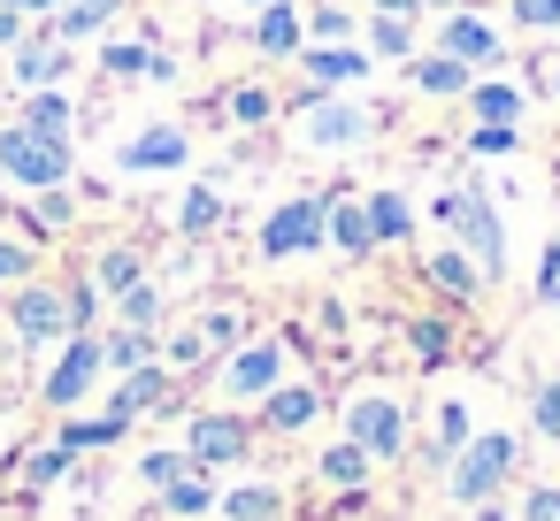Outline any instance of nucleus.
Masks as SVG:
<instances>
[{
    "label": "nucleus",
    "instance_id": "obj_1",
    "mask_svg": "<svg viewBox=\"0 0 560 521\" xmlns=\"http://www.w3.org/2000/svg\"><path fill=\"white\" fill-rule=\"evenodd\" d=\"M438 215H445V230H453V246L483 269V284H499V269H506V223H499V208H491V192L468 177V185H453L445 200H438Z\"/></svg>",
    "mask_w": 560,
    "mask_h": 521
},
{
    "label": "nucleus",
    "instance_id": "obj_2",
    "mask_svg": "<svg viewBox=\"0 0 560 521\" xmlns=\"http://www.w3.org/2000/svg\"><path fill=\"white\" fill-rule=\"evenodd\" d=\"M514 460H522V445H514L506 429H483V437H468V445L453 452V506H491V498L506 490Z\"/></svg>",
    "mask_w": 560,
    "mask_h": 521
},
{
    "label": "nucleus",
    "instance_id": "obj_3",
    "mask_svg": "<svg viewBox=\"0 0 560 521\" xmlns=\"http://www.w3.org/2000/svg\"><path fill=\"white\" fill-rule=\"evenodd\" d=\"M0 169H9L16 185H32V192H55L62 177H70V139H39V131H0Z\"/></svg>",
    "mask_w": 560,
    "mask_h": 521
},
{
    "label": "nucleus",
    "instance_id": "obj_4",
    "mask_svg": "<svg viewBox=\"0 0 560 521\" xmlns=\"http://www.w3.org/2000/svg\"><path fill=\"white\" fill-rule=\"evenodd\" d=\"M315 246H330V200H284L261 223V253L269 261H292V253H315Z\"/></svg>",
    "mask_w": 560,
    "mask_h": 521
},
{
    "label": "nucleus",
    "instance_id": "obj_5",
    "mask_svg": "<svg viewBox=\"0 0 560 521\" xmlns=\"http://www.w3.org/2000/svg\"><path fill=\"white\" fill-rule=\"evenodd\" d=\"M346 437H353L369 460H399V452H407V406L384 399V391H369V399L346 406Z\"/></svg>",
    "mask_w": 560,
    "mask_h": 521
},
{
    "label": "nucleus",
    "instance_id": "obj_6",
    "mask_svg": "<svg viewBox=\"0 0 560 521\" xmlns=\"http://www.w3.org/2000/svg\"><path fill=\"white\" fill-rule=\"evenodd\" d=\"M246 445H254V429L238 414H192V429H185L192 467H231V460H246Z\"/></svg>",
    "mask_w": 560,
    "mask_h": 521
},
{
    "label": "nucleus",
    "instance_id": "obj_7",
    "mask_svg": "<svg viewBox=\"0 0 560 521\" xmlns=\"http://www.w3.org/2000/svg\"><path fill=\"white\" fill-rule=\"evenodd\" d=\"M438 55H453V62H468V70H499V62H506L499 32H491L483 16H468V9H453V16L438 24Z\"/></svg>",
    "mask_w": 560,
    "mask_h": 521
},
{
    "label": "nucleus",
    "instance_id": "obj_8",
    "mask_svg": "<svg viewBox=\"0 0 560 521\" xmlns=\"http://www.w3.org/2000/svg\"><path fill=\"white\" fill-rule=\"evenodd\" d=\"M101 338H85V330H70V345H62V360H55V376H47V399L55 406H78L93 383H101Z\"/></svg>",
    "mask_w": 560,
    "mask_h": 521
},
{
    "label": "nucleus",
    "instance_id": "obj_9",
    "mask_svg": "<svg viewBox=\"0 0 560 521\" xmlns=\"http://www.w3.org/2000/svg\"><path fill=\"white\" fill-rule=\"evenodd\" d=\"M277 383H284V345H277V338L231 353V368H223V391H231V399H269Z\"/></svg>",
    "mask_w": 560,
    "mask_h": 521
},
{
    "label": "nucleus",
    "instance_id": "obj_10",
    "mask_svg": "<svg viewBox=\"0 0 560 521\" xmlns=\"http://www.w3.org/2000/svg\"><path fill=\"white\" fill-rule=\"evenodd\" d=\"M185 154H192V139H185L177 123H154V131H139V139L116 154V169H131V177H162V169H185Z\"/></svg>",
    "mask_w": 560,
    "mask_h": 521
},
{
    "label": "nucleus",
    "instance_id": "obj_11",
    "mask_svg": "<svg viewBox=\"0 0 560 521\" xmlns=\"http://www.w3.org/2000/svg\"><path fill=\"white\" fill-rule=\"evenodd\" d=\"M16 330L32 338V345H55V338H70L78 322H70V292H55V284H32V292H16Z\"/></svg>",
    "mask_w": 560,
    "mask_h": 521
},
{
    "label": "nucleus",
    "instance_id": "obj_12",
    "mask_svg": "<svg viewBox=\"0 0 560 521\" xmlns=\"http://www.w3.org/2000/svg\"><path fill=\"white\" fill-rule=\"evenodd\" d=\"M369 139V116L346 100H307V146H353Z\"/></svg>",
    "mask_w": 560,
    "mask_h": 521
},
{
    "label": "nucleus",
    "instance_id": "obj_13",
    "mask_svg": "<svg viewBox=\"0 0 560 521\" xmlns=\"http://www.w3.org/2000/svg\"><path fill=\"white\" fill-rule=\"evenodd\" d=\"M162 399H170V368L147 360V368H131V376L116 383V406H108V414H116V422H139V414H154Z\"/></svg>",
    "mask_w": 560,
    "mask_h": 521
},
{
    "label": "nucleus",
    "instance_id": "obj_14",
    "mask_svg": "<svg viewBox=\"0 0 560 521\" xmlns=\"http://www.w3.org/2000/svg\"><path fill=\"white\" fill-rule=\"evenodd\" d=\"M254 47H261V55H277V62H284V55H300V47H307V16L292 9V0H269L261 24H254Z\"/></svg>",
    "mask_w": 560,
    "mask_h": 521
},
{
    "label": "nucleus",
    "instance_id": "obj_15",
    "mask_svg": "<svg viewBox=\"0 0 560 521\" xmlns=\"http://www.w3.org/2000/svg\"><path fill=\"white\" fill-rule=\"evenodd\" d=\"M369 62L376 55H361V47H300V70L315 85H353V78H369Z\"/></svg>",
    "mask_w": 560,
    "mask_h": 521
},
{
    "label": "nucleus",
    "instance_id": "obj_16",
    "mask_svg": "<svg viewBox=\"0 0 560 521\" xmlns=\"http://www.w3.org/2000/svg\"><path fill=\"white\" fill-rule=\"evenodd\" d=\"M330 246L338 253H376V230H369V200L361 192H346V200H330Z\"/></svg>",
    "mask_w": 560,
    "mask_h": 521
},
{
    "label": "nucleus",
    "instance_id": "obj_17",
    "mask_svg": "<svg viewBox=\"0 0 560 521\" xmlns=\"http://www.w3.org/2000/svg\"><path fill=\"white\" fill-rule=\"evenodd\" d=\"M16 78H24L32 93H39V85H62V78H70V47H62L55 32L32 39V47H16Z\"/></svg>",
    "mask_w": 560,
    "mask_h": 521
},
{
    "label": "nucleus",
    "instance_id": "obj_18",
    "mask_svg": "<svg viewBox=\"0 0 560 521\" xmlns=\"http://www.w3.org/2000/svg\"><path fill=\"white\" fill-rule=\"evenodd\" d=\"M315 414H323V391H315V383H277V391H269V406H261V422H269V429H307Z\"/></svg>",
    "mask_w": 560,
    "mask_h": 521
},
{
    "label": "nucleus",
    "instance_id": "obj_19",
    "mask_svg": "<svg viewBox=\"0 0 560 521\" xmlns=\"http://www.w3.org/2000/svg\"><path fill=\"white\" fill-rule=\"evenodd\" d=\"M468 85H476V70L453 62V55H422L415 62V93H430V100H460Z\"/></svg>",
    "mask_w": 560,
    "mask_h": 521
},
{
    "label": "nucleus",
    "instance_id": "obj_20",
    "mask_svg": "<svg viewBox=\"0 0 560 521\" xmlns=\"http://www.w3.org/2000/svg\"><path fill=\"white\" fill-rule=\"evenodd\" d=\"M460 100H468V116H476V123H522V108H529V100H522V85H499V78H491V85H468Z\"/></svg>",
    "mask_w": 560,
    "mask_h": 521
},
{
    "label": "nucleus",
    "instance_id": "obj_21",
    "mask_svg": "<svg viewBox=\"0 0 560 521\" xmlns=\"http://www.w3.org/2000/svg\"><path fill=\"white\" fill-rule=\"evenodd\" d=\"M430 284L453 292V299H476V292H483V269H476L460 246H438V253H430Z\"/></svg>",
    "mask_w": 560,
    "mask_h": 521
},
{
    "label": "nucleus",
    "instance_id": "obj_22",
    "mask_svg": "<svg viewBox=\"0 0 560 521\" xmlns=\"http://www.w3.org/2000/svg\"><path fill=\"white\" fill-rule=\"evenodd\" d=\"M315 475H323L330 490H361V483H369V452H361L353 437H338V445L315 460Z\"/></svg>",
    "mask_w": 560,
    "mask_h": 521
},
{
    "label": "nucleus",
    "instance_id": "obj_23",
    "mask_svg": "<svg viewBox=\"0 0 560 521\" xmlns=\"http://www.w3.org/2000/svg\"><path fill=\"white\" fill-rule=\"evenodd\" d=\"M24 131H39V139H70V100H62V85H39V93L24 100Z\"/></svg>",
    "mask_w": 560,
    "mask_h": 521
},
{
    "label": "nucleus",
    "instance_id": "obj_24",
    "mask_svg": "<svg viewBox=\"0 0 560 521\" xmlns=\"http://www.w3.org/2000/svg\"><path fill=\"white\" fill-rule=\"evenodd\" d=\"M361 200H369V230H376V246L415 238V215H407V200H399V192H361Z\"/></svg>",
    "mask_w": 560,
    "mask_h": 521
},
{
    "label": "nucleus",
    "instance_id": "obj_25",
    "mask_svg": "<svg viewBox=\"0 0 560 521\" xmlns=\"http://www.w3.org/2000/svg\"><path fill=\"white\" fill-rule=\"evenodd\" d=\"M124 9V0H70V9H55V39L70 47V39H85V32H101L108 16Z\"/></svg>",
    "mask_w": 560,
    "mask_h": 521
},
{
    "label": "nucleus",
    "instance_id": "obj_26",
    "mask_svg": "<svg viewBox=\"0 0 560 521\" xmlns=\"http://www.w3.org/2000/svg\"><path fill=\"white\" fill-rule=\"evenodd\" d=\"M369 55L415 62V16H376V24H369Z\"/></svg>",
    "mask_w": 560,
    "mask_h": 521
},
{
    "label": "nucleus",
    "instance_id": "obj_27",
    "mask_svg": "<svg viewBox=\"0 0 560 521\" xmlns=\"http://www.w3.org/2000/svg\"><path fill=\"white\" fill-rule=\"evenodd\" d=\"M101 360H108L116 376L147 368V360H154V330H116V338H101Z\"/></svg>",
    "mask_w": 560,
    "mask_h": 521
},
{
    "label": "nucleus",
    "instance_id": "obj_28",
    "mask_svg": "<svg viewBox=\"0 0 560 521\" xmlns=\"http://www.w3.org/2000/svg\"><path fill=\"white\" fill-rule=\"evenodd\" d=\"M215 223H223V200H215L208 185H192V192H185V208H177V230H185V238H208Z\"/></svg>",
    "mask_w": 560,
    "mask_h": 521
},
{
    "label": "nucleus",
    "instance_id": "obj_29",
    "mask_svg": "<svg viewBox=\"0 0 560 521\" xmlns=\"http://www.w3.org/2000/svg\"><path fill=\"white\" fill-rule=\"evenodd\" d=\"M223 513H231V521H277V513H284V498H277L269 483H246V490H231V498H223Z\"/></svg>",
    "mask_w": 560,
    "mask_h": 521
},
{
    "label": "nucleus",
    "instance_id": "obj_30",
    "mask_svg": "<svg viewBox=\"0 0 560 521\" xmlns=\"http://www.w3.org/2000/svg\"><path fill=\"white\" fill-rule=\"evenodd\" d=\"M116 307H124V330H154V322H162V292H154L147 276H139L131 292H116Z\"/></svg>",
    "mask_w": 560,
    "mask_h": 521
},
{
    "label": "nucleus",
    "instance_id": "obj_31",
    "mask_svg": "<svg viewBox=\"0 0 560 521\" xmlns=\"http://www.w3.org/2000/svg\"><path fill=\"white\" fill-rule=\"evenodd\" d=\"M162 498H170V513H208V506H215V490H208L200 467H185L177 483H162Z\"/></svg>",
    "mask_w": 560,
    "mask_h": 521
},
{
    "label": "nucleus",
    "instance_id": "obj_32",
    "mask_svg": "<svg viewBox=\"0 0 560 521\" xmlns=\"http://www.w3.org/2000/svg\"><path fill=\"white\" fill-rule=\"evenodd\" d=\"M223 116H231V123H246V131H254V123H269V116H277V100H269V93H261V85H238V93H231V100H223Z\"/></svg>",
    "mask_w": 560,
    "mask_h": 521
},
{
    "label": "nucleus",
    "instance_id": "obj_33",
    "mask_svg": "<svg viewBox=\"0 0 560 521\" xmlns=\"http://www.w3.org/2000/svg\"><path fill=\"white\" fill-rule=\"evenodd\" d=\"M147 269H139V253L131 246H116V253H101V292H131Z\"/></svg>",
    "mask_w": 560,
    "mask_h": 521
},
{
    "label": "nucleus",
    "instance_id": "obj_34",
    "mask_svg": "<svg viewBox=\"0 0 560 521\" xmlns=\"http://www.w3.org/2000/svg\"><path fill=\"white\" fill-rule=\"evenodd\" d=\"M468 437H476V422H468V406H460V399H445V406H438V452H460Z\"/></svg>",
    "mask_w": 560,
    "mask_h": 521
},
{
    "label": "nucleus",
    "instance_id": "obj_35",
    "mask_svg": "<svg viewBox=\"0 0 560 521\" xmlns=\"http://www.w3.org/2000/svg\"><path fill=\"white\" fill-rule=\"evenodd\" d=\"M124 429H131V422H116V414H101V422H70V429H62V445H70V452H85V445H116Z\"/></svg>",
    "mask_w": 560,
    "mask_h": 521
},
{
    "label": "nucleus",
    "instance_id": "obj_36",
    "mask_svg": "<svg viewBox=\"0 0 560 521\" xmlns=\"http://www.w3.org/2000/svg\"><path fill=\"white\" fill-rule=\"evenodd\" d=\"M522 146V123H476L468 131V154H514Z\"/></svg>",
    "mask_w": 560,
    "mask_h": 521
},
{
    "label": "nucleus",
    "instance_id": "obj_37",
    "mask_svg": "<svg viewBox=\"0 0 560 521\" xmlns=\"http://www.w3.org/2000/svg\"><path fill=\"white\" fill-rule=\"evenodd\" d=\"M70 460H78L70 445H47V452H32V460H24V483H62V475H70Z\"/></svg>",
    "mask_w": 560,
    "mask_h": 521
},
{
    "label": "nucleus",
    "instance_id": "obj_38",
    "mask_svg": "<svg viewBox=\"0 0 560 521\" xmlns=\"http://www.w3.org/2000/svg\"><path fill=\"white\" fill-rule=\"evenodd\" d=\"M185 467H192V452H147V460H139V475H147L154 490H162V483H177Z\"/></svg>",
    "mask_w": 560,
    "mask_h": 521
},
{
    "label": "nucleus",
    "instance_id": "obj_39",
    "mask_svg": "<svg viewBox=\"0 0 560 521\" xmlns=\"http://www.w3.org/2000/svg\"><path fill=\"white\" fill-rule=\"evenodd\" d=\"M529 422H537L545 437H560V376H552V383H537V399H529Z\"/></svg>",
    "mask_w": 560,
    "mask_h": 521
},
{
    "label": "nucleus",
    "instance_id": "obj_40",
    "mask_svg": "<svg viewBox=\"0 0 560 521\" xmlns=\"http://www.w3.org/2000/svg\"><path fill=\"white\" fill-rule=\"evenodd\" d=\"M514 24L522 32H560V0H514Z\"/></svg>",
    "mask_w": 560,
    "mask_h": 521
},
{
    "label": "nucleus",
    "instance_id": "obj_41",
    "mask_svg": "<svg viewBox=\"0 0 560 521\" xmlns=\"http://www.w3.org/2000/svg\"><path fill=\"white\" fill-rule=\"evenodd\" d=\"M537 299H545V307H560V238L537 253Z\"/></svg>",
    "mask_w": 560,
    "mask_h": 521
},
{
    "label": "nucleus",
    "instance_id": "obj_42",
    "mask_svg": "<svg viewBox=\"0 0 560 521\" xmlns=\"http://www.w3.org/2000/svg\"><path fill=\"white\" fill-rule=\"evenodd\" d=\"M514 521H560V483H537L529 498H522V513Z\"/></svg>",
    "mask_w": 560,
    "mask_h": 521
},
{
    "label": "nucleus",
    "instance_id": "obj_43",
    "mask_svg": "<svg viewBox=\"0 0 560 521\" xmlns=\"http://www.w3.org/2000/svg\"><path fill=\"white\" fill-rule=\"evenodd\" d=\"M407 338H415V353H422V360H445V345H453V338H445V322H415Z\"/></svg>",
    "mask_w": 560,
    "mask_h": 521
},
{
    "label": "nucleus",
    "instance_id": "obj_44",
    "mask_svg": "<svg viewBox=\"0 0 560 521\" xmlns=\"http://www.w3.org/2000/svg\"><path fill=\"white\" fill-rule=\"evenodd\" d=\"M307 24H315V32H323V39H346V32H353V16H346V9H338V0H323V9H315V16H307Z\"/></svg>",
    "mask_w": 560,
    "mask_h": 521
},
{
    "label": "nucleus",
    "instance_id": "obj_45",
    "mask_svg": "<svg viewBox=\"0 0 560 521\" xmlns=\"http://www.w3.org/2000/svg\"><path fill=\"white\" fill-rule=\"evenodd\" d=\"M16 276H32V246H9V238H0V284H16Z\"/></svg>",
    "mask_w": 560,
    "mask_h": 521
},
{
    "label": "nucleus",
    "instance_id": "obj_46",
    "mask_svg": "<svg viewBox=\"0 0 560 521\" xmlns=\"http://www.w3.org/2000/svg\"><path fill=\"white\" fill-rule=\"evenodd\" d=\"M200 338H208V345H238V315H231V307H223V315H208V322H200Z\"/></svg>",
    "mask_w": 560,
    "mask_h": 521
},
{
    "label": "nucleus",
    "instance_id": "obj_47",
    "mask_svg": "<svg viewBox=\"0 0 560 521\" xmlns=\"http://www.w3.org/2000/svg\"><path fill=\"white\" fill-rule=\"evenodd\" d=\"M200 353H208V338H200V330H185V338H170V368H192Z\"/></svg>",
    "mask_w": 560,
    "mask_h": 521
},
{
    "label": "nucleus",
    "instance_id": "obj_48",
    "mask_svg": "<svg viewBox=\"0 0 560 521\" xmlns=\"http://www.w3.org/2000/svg\"><path fill=\"white\" fill-rule=\"evenodd\" d=\"M93 315H101V292H93V284H78V292H70V322H78V330H85V322H93Z\"/></svg>",
    "mask_w": 560,
    "mask_h": 521
},
{
    "label": "nucleus",
    "instance_id": "obj_49",
    "mask_svg": "<svg viewBox=\"0 0 560 521\" xmlns=\"http://www.w3.org/2000/svg\"><path fill=\"white\" fill-rule=\"evenodd\" d=\"M55 223H70V200H62V185L39 200V230H55Z\"/></svg>",
    "mask_w": 560,
    "mask_h": 521
},
{
    "label": "nucleus",
    "instance_id": "obj_50",
    "mask_svg": "<svg viewBox=\"0 0 560 521\" xmlns=\"http://www.w3.org/2000/svg\"><path fill=\"white\" fill-rule=\"evenodd\" d=\"M24 39V9H0V47H16Z\"/></svg>",
    "mask_w": 560,
    "mask_h": 521
},
{
    "label": "nucleus",
    "instance_id": "obj_51",
    "mask_svg": "<svg viewBox=\"0 0 560 521\" xmlns=\"http://www.w3.org/2000/svg\"><path fill=\"white\" fill-rule=\"evenodd\" d=\"M422 0H376V16H415Z\"/></svg>",
    "mask_w": 560,
    "mask_h": 521
},
{
    "label": "nucleus",
    "instance_id": "obj_52",
    "mask_svg": "<svg viewBox=\"0 0 560 521\" xmlns=\"http://www.w3.org/2000/svg\"><path fill=\"white\" fill-rule=\"evenodd\" d=\"M422 9H445V16H453V9H468V0H422Z\"/></svg>",
    "mask_w": 560,
    "mask_h": 521
},
{
    "label": "nucleus",
    "instance_id": "obj_53",
    "mask_svg": "<svg viewBox=\"0 0 560 521\" xmlns=\"http://www.w3.org/2000/svg\"><path fill=\"white\" fill-rule=\"evenodd\" d=\"M16 9H62V0H16Z\"/></svg>",
    "mask_w": 560,
    "mask_h": 521
},
{
    "label": "nucleus",
    "instance_id": "obj_54",
    "mask_svg": "<svg viewBox=\"0 0 560 521\" xmlns=\"http://www.w3.org/2000/svg\"><path fill=\"white\" fill-rule=\"evenodd\" d=\"M246 9H269V0H246Z\"/></svg>",
    "mask_w": 560,
    "mask_h": 521
}]
</instances>
